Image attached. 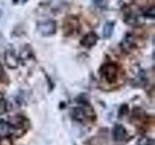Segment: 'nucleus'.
Masks as SVG:
<instances>
[{"instance_id":"7ed1b4c3","label":"nucleus","mask_w":155,"mask_h":145,"mask_svg":"<svg viewBox=\"0 0 155 145\" xmlns=\"http://www.w3.org/2000/svg\"><path fill=\"white\" fill-rule=\"evenodd\" d=\"M37 29L40 34H42L43 36H51L55 33L56 30V24L55 21H41L38 23Z\"/></svg>"},{"instance_id":"0eeeda50","label":"nucleus","mask_w":155,"mask_h":145,"mask_svg":"<svg viewBox=\"0 0 155 145\" xmlns=\"http://www.w3.org/2000/svg\"><path fill=\"white\" fill-rule=\"evenodd\" d=\"M127 137V132L122 125L116 124L113 129V138L115 141H123Z\"/></svg>"},{"instance_id":"f8f14e48","label":"nucleus","mask_w":155,"mask_h":145,"mask_svg":"<svg viewBox=\"0 0 155 145\" xmlns=\"http://www.w3.org/2000/svg\"><path fill=\"white\" fill-rule=\"evenodd\" d=\"M154 16H155V9H154L153 6L147 8V9L143 12V17H144V18H153Z\"/></svg>"},{"instance_id":"39448f33","label":"nucleus","mask_w":155,"mask_h":145,"mask_svg":"<svg viewBox=\"0 0 155 145\" xmlns=\"http://www.w3.org/2000/svg\"><path fill=\"white\" fill-rule=\"evenodd\" d=\"M4 60L6 65L10 68V69H16L18 67L19 64V59L18 55L16 54V52L12 50H9L5 52Z\"/></svg>"},{"instance_id":"f257e3e1","label":"nucleus","mask_w":155,"mask_h":145,"mask_svg":"<svg viewBox=\"0 0 155 145\" xmlns=\"http://www.w3.org/2000/svg\"><path fill=\"white\" fill-rule=\"evenodd\" d=\"M100 75L109 83H114L118 76V67L114 63H106L100 69Z\"/></svg>"},{"instance_id":"423d86ee","label":"nucleus","mask_w":155,"mask_h":145,"mask_svg":"<svg viewBox=\"0 0 155 145\" xmlns=\"http://www.w3.org/2000/svg\"><path fill=\"white\" fill-rule=\"evenodd\" d=\"M136 46H137V44H136L135 38L132 35H127V36H125V38L122 40V42H121L120 48L122 50L123 52L129 53L134 50Z\"/></svg>"},{"instance_id":"9b49d317","label":"nucleus","mask_w":155,"mask_h":145,"mask_svg":"<svg viewBox=\"0 0 155 145\" xmlns=\"http://www.w3.org/2000/svg\"><path fill=\"white\" fill-rule=\"evenodd\" d=\"M8 111V103L5 99H0V115Z\"/></svg>"},{"instance_id":"6e6552de","label":"nucleus","mask_w":155,"mask_h":145,"mask_svg":"<svg viewBox=\"0 0 155 145\" xmlns=\"http://www.w3.org/2000/svg\"><path fill=\"white\" fill-rule=\"evenodd\" d=\"M97 41H98V37L94 33V32H90L87 33L85 36H84V38L81 39V45L84 47H92L93 46L96 45Z\"/></svg>"},{"instance_id":"a211bd4d","label":"nucleus","mask_w":155,"mask_h":145,"mask_svg":"<svg viewBox=\"0 0 155 145\" xmlns=\"http://www.w3.org/2000/svg\"><path fill=\"white\" fill-rule=\"evenodd\" d=\"M0 14H1V12H0Z\"/></svg>"},{"instance_id":"9d476101","label":"nucleus","mask_w":155,"mask_h":145,"mask_svg":"<svg viewBox=\"0 0 155 145\" xmlns=\"http://www.w3.org/2000/svg\"><path fill=\"white\" fill-rule=\"evenodd\" d=\"M124 19V21L127 23V24H136L138 21V19H137V16L132 13V12H129V13H126L125 14V16L123 18Z\"/></svg>"},{"instance_id":"1a4fd4ad","label":"nucleus","mask_w":155,"mask_h":145,"mask_svg":"<svg viewBox=\"0 0 155 145\" xmlns=\"http://www.w3.org/2000/svg\"><path fill=\"white\" fill-rule=\"evenodd\" d=\"M114 22H107L105 24V26L103 28V37L108 39L111 36V34L114 32Z\"/></svg>"},{"instance_id":"f03ea898","label":"nucleus","mask_w":155,"mask_h":145,"mask_svg":"<svg viewBox=\"0 0 155 145\" xmlns=\"http://www.w3.org/2000/svg\"><path fill=\"white\" fill-rule=\"evenodd\" d=\"M81 29V23L79 18L75 16H68L64 23H63V32L65 36H73L75 34L79 33Z\"/></svg>"},{"instance_id":"ddd939ff","label":"nucleus","mask_w":155,"mask_h":145,"mask_svg":"<svg viewBox=\"0 0 155 145\" xmlns=\"http://www.w3.org/2000/svg\"><path fill=\"white\" fill-rule=\"evenodd\" d=\"M128 111H129V108H128V105H121V108L119 109V117H121V116H123L125 114H127L128 113Z\"/></svg>"},{"instance_id":"2eb2a0df","label":"nucleus","mask_w":155,"mask_h":145,"mask_svg":"<svg viewBox=\"0 0 155 145\" xmlns=\"http://www.w3.org/2000/svg\"><path fill=\"white\" fill-rule=\"evenodd\" d=\"M0 145H13V143L10 137H1V139H0Z\"/></svg>"},{"instance_id":"20e7f679","label":"nucleus","mask_w":155,"mask_h":145,"mask_svg":"<svg viewBox=\"0 0 155 145\" xmlns=\"http://www.w3.org/2000/svg\"><path fill=\"white\" fill-rule=\"evenodd\" d=\"M89 108H73V110L71 111L72 117L74 118L76 121H78V122L84 123L88 117L92 118V116L94 117V115L89 114L88 111H87Z\"/></svg>"},{"instance_id":"f3484780","label":"nucleus","mask_w":155,"mask_h":145,"mask_svg":"<svg viewBox=\"0 0 155 145\" xmlns=\"http://www.w3.org/2000/svg\"><path fill=\"white\" fill-rule=\"evenodd\" d=\"M94 3L99 7H106L107 5L106 0H94Z\"/></svg>"},{"instance_id":"dca6fc26","label":"nucleus","mask_w":155,"mask_h":145,"mask_svg":"<svg viewBox=\"0 0 155 145\" xmlns=\"http://www.w3.org/2000/svg\"><path fill=\"white\" fill-rule=\"evenodd\" d=\"M139 145H154V141L150 138H144L139 143Z\"/></svg>"},{"instance_id":"4468645a","label":"nucleus","mask_w":155,"mask_h":145,"mask_svg":"<svg viewBox=\"0 0 155 145\" xmlns=\"http://www.w3.org/2000/svg\"><path fill=\"white\" fill-rule=\"evenodd\" d=\"M7 79V76H6V72L4 71V68L3 66L0 64V82H4L6 81Z\"/></svg>"}]
</instances>
